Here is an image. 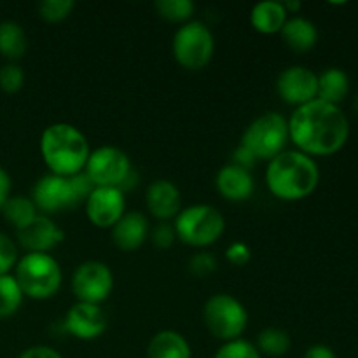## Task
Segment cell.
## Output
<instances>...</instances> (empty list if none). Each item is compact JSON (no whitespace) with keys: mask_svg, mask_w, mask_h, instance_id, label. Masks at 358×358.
<instances>
[{"mask_svg":"<svg viewBox=\"0 0 358 358\" xmlns=\"http://www.w3.org/2000/svg\"><path fill=\"white\" fill-rule=\"evenodd\" d=\"M289 135L297 150L313 159L334 156L348 143L350 121L338 105L313 100L292 112Z\"/></svg>","mask_w":358,"mask_h":358,"instance_id":"obj_1","label":"cell"},{"mask_svg":"<svg viewBox=\"0 0 358 358\" xmlns=\"http://www.w3.org/2000/svg\"><path fill=\"white\" fill-rule=\"evenodd\" d=\"M266 184L275 198L301 201L317 191L320 184V168L313 157L301 150L285 149L268 163Z\"/></svg>","mask_w":358,"mask_h":358,"instance_id":"obj_2","label":"cell"},{"mask_svg":"<svg viewBox=\"0 0 358 358\" xmlns=\"http://www.w3.org/2000/svg\"><path fill=\"white\" fill-rule=\"evenodd\" d=\"M42 159L52 175L73 177L84 171L91 149L86 135L69 122H52L42 131Z\"/></svg>","mask_w":358,"mask_h":358,"instance_id":"obj_3","label":"cell"},{"mask_svg":"<svg viewBox=\"0 0 358 358\" xmlns=\"http://www.w3.org/2000/svg\"><path fill=\"white\" fill-rule=\"evenodd\" d=\"M14 278L24 297L45 301L58 294L63 273L51 254H24L14 268Z\"/></svg>","mask_w":358,"mask_h":358,"instance_id":"obj_4","label":"cell"},{"mask_svg":"<svg viewBox=\"0 0 358 358\" xmlns=\"http://www.w3.org/2000/svg\"><path fill=\"white\" fill-rule=\"evenodd\" d=\"M175 233L180 241L194 248H205L215 243L226 229L224 215L212 205H192L180 210L175 217Z\"/></svg>","mask_w":358,"mask_h":358,"instance_id":"obj_5","label":"cell"},{"mask_svg":"<svg viewBox=\"0 0 358 358\" xmlns=\"http://www.w3.org/2000/svg\"><path fill=\"white\" fill-rule=\"evenodd\" d=\"M248 311L229 294H213L203 306V322L213 338L224 343L241 339L248 329Z\"/></svg>","mask_w":358,"mask_h":358,"instance_id":"obj_6","label":"cell"},{"mask_svg":"<svg viewBox=\"0 0 358 358\" xmlns=\"http://www.w3.org/2000/svg\"><path fill=\"white\" fill-rule=\"evenodd\" d=\"M289 140V119L278 112H266L247 126L240 143L250 149L259 161H271L285 150Z\"/></svg>","mask_w":358,"mask_h":358,"instance_id":"obj_7","label":"cell"},{"mask_svg":"<svg viewBox=\"0 0 358 358\" xmlns=\"http://www.w3.org/2000/svg\"><path fill=\"white\" fill-rule=\"evenodd\" d=\"M171 51L178 65L198 72L212 62L215 52V38L212 30L203 21L191 20L175 31Z\"/></svg>","mask_w":358,"mask_h":358,"instance_id":"obj_8","label":"cell"},{"mask_svg":"<svg viewBox=\"0 0 358 358\" xmlns=\"http://www.w3.org/2000/svg\"><path fill=\"white\" fill-rule=\"evenodd\" d=\"M84 171L91 178L94 187L121 189L128 175L133 171V166L124 150L114 145H101L91 150Z\"/></svg>","mask_w":358,"mask_h":358,"instance_id":"obj_9","label":"cell"},{"mask_svg":"<svg viewBox=\"0 0 358 358\" xmlns=\"http://www.w3.org/2000/svg\"><path fill=\"white\" fill-rule=\"evenodd\" d=\"M31 201L42 215H56V213L73 210L83 205V199L77 194L70 177L58 175H44L31 189Z\"/></svg>","mask_w":358,"mask_h":358,"instance_id":"obj_10","label":"cell"},{"mask_svg":"<svg viewBox=\"0 0 358 358\" xmlns=\"http://www.w3.org/2000/svg\"><path fill=\"white\" fill-rule=\"evenodd\" d=\"M114 289V275L101 261H86L72 275V292L77 303L101 304Z\"/></svg>","mask_w":358,"mask_h":358,"instance_id":"obj_11","label":"cell"},{"mask_svg":"<svg viewBox=\"0 0 358 358\" xmlns=\"http://www.w3.org/2000/svg\"><path fill=\"white\" fill-rule=\"evenodd\" d=\"M276 91L287 105L303 107L317 100L318 73L303 65L287 66L276 79Z\"/></svg>","mask_w":358,"mask_h":358,"instance_id":"obj_12","label":"cell"},{"mask_svg":"<svg viewBox=\"0 0 358 358\" xmlns=\"http://www.w3.org/2000/svg\"><path fill=\"white\" fill-rule=\"evenodd\" d=\"M84 206L87 219L94 227L112 229L126 213L124 192L117 187H94Z\"/></svg>","mask_w":358,"mask_h":358,"instance_id":"obj_13","label":"cell"},{"mask_svg":"<svg viewBox=\"0 0 358 358\" xmlns=\"http://www.w3.org/2000/svg\"><path fill=\"white\" fill-rule=\"evenodd\" d=\"M16 238L27 254H49L65 241V231L51 217L38 213L27 227L16 231Z\"/></svg>","mask_w":358,"mask_h":358,"instance_id":"obj_14","label":"cell"},{"mask_svg":"<svg viewBox=\"0 0 358 358\" xmlns=\"http://www.w3.org/2000/svg\"><path fill=\"white\" fill-rule=\"evenodd\" d=\"M63 327L76 339L93 341L107 331L108 318L100 304L76 303L66 313Z\"/></svg>","mask_w":358,"mask_h":358,"instance_id":"obj_15","label":"cell"},{"mask_svg":"<svg viewBox=\"0 0 358 358\" xmlns=\"http://www.w3.org/2000/svg\"><path fill=\"white\" fill-rule=\"evenodd\" d=\"M145 205L150 215L161 222H170L182 210L180 191L171 180L157 178L147 187Z\"/></svg>","mask_w":358,"mask_h":358,"instance_id":"obj_16","label":"cell"},{"mask_svg":"<svg viewBox=\"0 0 358 358\" xmlns=\"http://www.w3.org/2000/svg\"><path fill=\"white\" fill-rule=\"evenodd\" d=\"M112 241L122 252H135L149 238V220L140 212H126L112 227Z\"/></svg>","mask_w":358,"mask_h":358,"instance_id":"obj_17","label":"cell"},{"mask_svg":"<svg viewBox=\"0 0 358 358\" xmlns=\"http://www.w3.org/2000/svg\"><path fill=\"white\" fill-rule=\"evenodd\" d=\"M215 187L224 199L233 203L247 201L254 194L255 182L250 171L241 170L234 164H226L220 168L215 178Z\"/></svg>","mask_w":358,"mask_h":358,"instance_id":"obj_18","label":"cell"},{"mask_svg":"<svg viewBox=\"0 0 358 358\" xmlns=\"http://www.w3.org/2000/svg\"><path fill=\"white\" fill-rule=\"evenodd\" d=\"M280 35H282L287 48L296 52L311 51L318 42L317 24L304 16H290L283 24Z\"/></svg>","mask_w":358,"mask_h":358,"instance_id":"obj_19","label":"cell"},{"mask_svg":"<svg viewBox=\"0 0 358 358\" xmlns=\"http://www.w3.org/2000/svg\"><path fill=\"white\" fill-rule=\"evenodd\" d=\"M287 20H289V14L285 7L276 0H264L252 7L250 23L254 30L262 35L280 34Z\"/></svg>","mask_w":358,"mask_h":358,"instance_id":"obj_20","label":"cell"},{"mask_svg":"<svg viewBox=\"0 0 358 358\" xmlns=\"http://www.w3.org/2000/svg\"><path fill=\"white\" fill-rule=\"evenodd\" d=\"M147 358H192V350L180 332L161 331L149 341Z\"/></svg>","mask_w":358,"mask_h":358,"instance_id":"obj_21","label":"cell"},{"mask_svg":"<svg viewBox=\"0 0 358 358\" xmlns=\"http://www.w3.org/2000/svg\"><path fill=\"white\" fill-rule=\"evenodd\" d=\"M350 93V77L348 73L338 66L325 69L324 72L318 73V94L317 100L325 101V103L338 105L345 101Z\"/></svg>","mask_w":358,"mask_h":358,"instance_id":"obj_22","label":"cell"},{"mask_svg":"<svg viewBox=\"0 0 358 358\" xmlns=\"http://www.w3.org/2000/svg\"><path fill=\"white\" fill-rule=\"evenodd\" d=\"M28 49V37L24 28L16 21H2L0 23V55L9 62L23 58Z\"/></svg>","mask_w":358,"mask_h":358,"instance_id":"obj_23","label":"cell"},{"mask_svg":"<svg viewBox=\"0 0 358 358\" xmlns=\"http://www.w3.org/2000/svg\"><path fill=\"white\" fill-rule=\"evenodd\" d=\"M255 348L259 350L261 355L280 358L285 357L290 352V348H292V339H290V334L285 329L268 327L259 332Z\"/></svg>","mask_w":358,"mask_h":358,"instance_id":"obj_24","label":"cell"},{"mask_svg":"<svg viewBox=\"0 0 358 358\" xmlns=\"http://www.w3.org/2000/svg\"><path fill=\"white\" fill-rule=\"evenodd\" d=\"M0 212L3 213L7 222L13 224L16 231L27 227L38 215L35 203L31 201V198H27V196H10Z\"/></svg>","mask_w":358,"mask_h":358,"instance_id":"obj_25","label":"cell"},{"mask_svg":"<svg viewBox=\"0 0 358 358\" xmlns=\"http://www.w3.org/2000/svg\"><path fill=\"white\" fill-rule=\"evenodd\" d=\"M23 292L17 285L14 275L0 276V318H9L23 304Z\"/></svg>","mask_w":358,"mask_h":358,"instance_id":"obj_26","label":"cell"},{"mask_svg":"<svg viewBox=\"0 0 358 358\" xmlns=\"http://www.w3.org/2000/svg\"><path fill=\"white\" fill-rule=\"evenodd\" d=\"M157 14L170 23H187L194 14V3L191 0H157L154 3Z\"/></svg>","mask_w":358,"mask_h":358,"instance_id":"obj_27","label":"cell"},{"mask_svg":"<svg viewBox=\"0 0 358 358\" xmlns=\"http://www.w3.org/2000/svg\"><path fill=\"white\" fill-rule=\"evenodd\" d=\"M73 7V0H42L38 3V16L45 23H62L72 14Z\"/></svg>","mask_w":358,"mask_h":358,"instance_id":"obj_28","label":"cell"},{"mask_svg":"<svg viewBox=\"0 0 358 358\" xmlns=\"http://www.w3.org/2000/svg\"><path fill=\"white\" fill-rule=\"evenodd\" d=\"M213 358H262L259 350L255 348L254 343L247 341V339H234V341L224 343L219 350H217Z\"/></svg>","mask_w":358,"mask_h":358,"instance_id":"obj_29","label":"cell"},{"mask_svg":"<svg viewBox=\"0 0 358 358\" xmlns=\"http://www.w3.org/2000/svg\"><path fill=\"white\" fill-rule=\"evenodd\" d=\"M24 72L17 63H6L0 66V90L7 94H14L23 90Z\"/></svg>","mask_w":358,"mask_h":358,"instance_id":"obj_30","label":"cell"},{"mask_svg":"<svg viewBox=\"0 0 358 358\" xmlns=\"http://www.w3.org/2000/svg\"><path fill=\"white\" fill-rule=\"evenodd\" d=\"M17 261H20V254H17L16 241L9 234L0 231V276L10 275Z\"/></svg>","mask_w":358,"mask_h":358,"instance_id":"obj_31","label":"cell"},{"mask_svg":"<svg viewBox=\"0 0 358 358\" xmlns=\"http://www.w3.org/2000/svg\"><path fill=\"white\" fill-rule=\"evenodd\" d=\"M217 269V259L210 252H198L189 259V271L196 278H206Z\"/></svg>","mask_w":358,"mask_h":358,"instance_id":"obj_32","label":"cell"},{"mask_svg":"<svg viewBox=\"0 0 358 358\" xmlns=\"http://www.w3.org/2000/svg\"><path fill=\"white\" fill-rule=\"evenodd\" d=\"M150 240H152L154 247L159 250H168L171 245L177 240V233H175L173 224L170 222H159L152 231H150Z\"/></svg>","mask_w":358,"mask_h":358,"instance_id":"obj_33","label":"cell"},{"mask_svg":"<svg viewBox=\"0 0 358 358\" xmlns=\"http://www.w3.org/2000/svg\"><path fill=\"white\" fill-rule=\"evenodd\" d=\"M226 259H227V262H231L233 266L241 268V266H245L250 262V259H252L250 247H248L247 243H243V241H234V243H231L229 247H227Z\"/></svg>","mask_w":358,"mask_h":358,"instance_id":"obj_34","label":"cell"},{"mask_svg":"<svg viewBox=\"0 0 358 358\" xmlns=\"http://www.w3.org/2000/svg\"><path fill=\"white\" fill-rule=\"evenodd\" d=\"M257 163L259 159L254 156V152H252L250 149H247L245 145H241V143L233 150V154H231V164L241 168V170L250 171Z\"/></svg>","mask_w":358,"mask_h":358,"instance_id":"obj_35","label":"cell"},{"mask_svg":"<svg viewBox=\"0 0 358 358\" xmlns=\"http://www.w3.org/2000/svg\"><path fill=\"white\" fill-rule=\"evenodd\" d=\"M17 358H63L55 348L45 345H35L20 353Z\"/></svg>","mask_w":358,"mask_h":358,"instance_id":"obj_36","label":"cell"},{"mask_svg":"<svg viewBox=\"0 0 358 358\" xmlns=\"http://www.w3.org/2000/svg\"><path fill=\"white\" fill-rule=\"evenodd\" d=\"M10 191H13V180H10V175L7 173L6 168L0 166V210L3 208L7 199L10 198Z\"/></svg>","mask_w":358,"mask_h":358,"instance_id":"obj_37","label":"cell"},{"mask_svg":"<svg viewBox=\"0 0 358 358\" xmlns=\"http://www.w3.org/2000/svg\"><path fill=\"white\" fill-rule=\"evenodd\" d=\"M303 358H338L334 350L327 345H313L304 352Z\"/></svg>","mask_w":358,"mask_h":358,"instance_id":"obj_38","label":"cell"},{"mask_svg":"<svg viewBox=\"0 0 358 358\" xmlns=\"http://www.w3.org/2000/svg\"><path fill=\"white\" fill-rule=\"evenodd\" d=\"M283 7H285L287 14H294V16H297V13L301 10V7H303V3L299 2V0H287V2H282Z\"/></svg>","mask_w":358,"mask_h":358,"instance_id":"obj_39","label":"cell"},{"mask_svg":"<svg viewBox=\"0 0 358 358\" xmlns=\"http://www.w3.org/2000/svg\"><path fill=\"white\" fill-rule=\"evenodd\" d=\"M353 110H355V114L358 115V93L355 94V98H353Z\"/></svg>","mask_w":358,"mask_h":358,"instance_id":"obj_40","label":"cell"}]
</instances>
